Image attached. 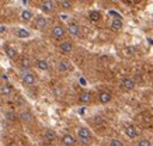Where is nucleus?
I'll list each match as a JSON object with an SVG mask.
<instances>
[{
	"label": "nucleus",
	"mask_w": 153,
	"mask_h": 146,
	"mask_svg": "<svg viewBox=\"0 0 153 146\" xmlns=\"http://www.w3.org/2000/svg\"><path fill=\"white\" fill-rule=\"evenodd\" d=\"M4 52H6V55L10 58V59H16L17 58V51H16V48H13V47H10V45H6L4 47Z\"/></svg>",
	"instance_id": "nucleus-15"
},
{
	"label": "nucleus",
	"mask_w": 153,
	"mask_h": 146,
	"mask_svg": "<svg viewBox=\"0 0 153 146\" xmlns=\"http://www.w3.org/2000/svg\"><path fill=\"white\" fill-rule=\"evenodd\" d=\"M20 118H21L23 122H31V121H33V114L30 113V111H24V113L20 115Z\"/></svg>",
	"instance_id": "nucleus-22"
},
{
	"label": "nucleus",
	"mask_w": 153,
	"mask_h": 146,
	"mask_svg": "<svg viewBox=\"0 0 153 146\" xmlns=\"http://www.w3.org/2000/svg\"><path fill=\"white\" fill-rule=\"evenodd\" d=\"M6 117H7V119H10V121H14L16 119V114L14 113H11V111H9V113H6Z\"/></svg>",
	"instance_id": "nucleus-27"
},
{
	"label": "nucleus",
	"mask_w": 153,
	"mask_h": 146,
	"mask_svg": "<svg viewBox=\"0 0 153 146\" xmlns=\"http://www.w3.org/2000/svg\"><path fill=\"white\" fill-rule=\"evenodd\" d=\"M34 17L33 11H30V10H24L23 13H21V20L23 21H25V23H28V21H31Z\"/></svg>",
	"instance_id": "nucleus-20"
},
{
	"label": "nucleus",
	"mask_w": 153,
	"mask_h": 146,
	"mask_svg": "<svg viewBox=\"0 0 153 146\" xmlns=\"http://www.w3.org/2000/svg\"><path fill=\"white\" fill-rule=\"evenodd\" d=\"M51 34H52V37L55 38V39H62V38L65 37V34H66V28L63 27V25L58 24V25H55V27L52 28Z\"/></svg>",
	"instance_id": "nucleus-2"
},
{
	"label": "nucleus",
	"mask_w": 153,
	"mask_h": 146,
	"mask_svg": "<svg viewBox=\"0 0 153 146\" xmlns=\"http://www.w3.org/2000/svg\"><path fill=\"white\" fill-rule=\"evenodd\" d=\"M125 133H126V136H129V138H136L138 136V129L134 127V125H125Z\"/></svg>",
	"instance_id": "nucleus-12"
},
{
	"label": "nucleus",
	"mask_w": 153,
	"mask_h": 146,
	"mask_svg": "<svg viewBox=\"0 0 153 146\" xmlns=\"http://www.w3.org/2000/svg\"><path fill=\"white\" fill-rule=\"evenodd\" d=\"M60 146H65V145H60Z\"/></svg>",
	"instance_id": "nucleus-33"
},
{
	"label": "nucleus",
	"mask_w": 153,
	"mask_h": 146,
	"mask_svg": "<svg viewBox=\"0 0 153 146\" xmlns=\"http://www.w3.org/2000/svg\"><path fill=\"white\" fill-rule=\"evenodd\" d=\"M20 67H21V70L23 72H28V69H30V67H31V66H33V63H31V61H30V59H28V58H21V59H20Z\"/></svg>",
	"instance_id": "nucleus-11"
},
{
	"label": "nucleus",
	"mask_w": 153,
	"mask_h": 146,
	"mask_svg": "<svg viewBox=\"0 0 153 146\" xmlns=\"http://www.w3.org/2000/svg\"><path fill=\"white\" fill-rule=\"evenodd\" d=\"M121 86L125 91H132L135 89V80L131 79V77H124L122 82H121Z\"/></svg>",
	"instance_id": "nucleus-4"
},
{
	"label": "nucleus",
	"mask_w": 153,
	"mask_h": 146,
	"mask_svg": "<svg viewBox=\"0 0 153 146\" xmlns=\"http://www.w3.org/2000/svg\"><path fill=\"white\" fill-rule=\"evenodd\" d=\"M1 79H3V80H7L9 77H7V75H1Z\"/></svg>",
	"instance_id": "nucleus-30"
},
{
	"label": "nucleus",
	"mask_w": 153,
	"mask_h": 146,
	"mask_svg": "<svg viewBox=\"0 0 153 146\" xmlns=\"http://www.w3.org/2000/svg\"><path fill=\"white\" fill-rule=\"evenodd\" d=\"M138 146H152V143H150V141H148V139L142 138V139H139V141H138Z\"/></svg>",
	"instance_id": "nucleus-26"
},
{
	"label": "nucleus",
	"mask_w": 153,
	"mask_h": 146,
	"mask_svg": "<svg viewBox=\"0 0 153 146\" xmlns=\"http://www.w3.org/2000/svg\"><path fill=\"white\" fill-rule=\"evenodd\" d=\"M47 24H48L47 17H44V16H37V17H35V28L44 30L47 27Z\"/></svg>",
	"instance_id": "nucleus-9"
},
{
	"label": "nucleus",
	"mask_w": 153,
	"mask_h": 146,
	"mask_svg": "<svg viewBox=\"0 0 153 146\" xmlns=\"http://www.w3.org/2000/svg\"><path fill=\"white\" fill-rule=\"evenodd\" d=\"M110 27H111L114 31H120V30H122V27H124V24H122V21L118 19H114L111 21V24H110Z\"/></svg>",
	"instance_id": "nucleus-18"
},
{
	"label": "nucleus",
	"mask_w": 153,
	"mask_h": 146,
	"mask_svg": "<svg viewBox=\"0 0 153 146\" xmlns=\"http://www.w3.org/2000/svg\"><path fill=\"white\" fill-rule=\"evenodd\" d=\"M88 19H90V21H98V20L101 19V13L100 11H97V10H93V11H90V14H88Z\"/></svg>",
	"instance_id": "nucleus-21"
},
{
	"label": "nucleus",
	"mask_w": 153,
	"mask_h": 146,
	"mask_svg": "<svg viewBox=\"0 0 153 146\" xmlns=\"http://www.w3.org/2000/svg\"><path fill=\"white\" fill-rule=\"evenodd\" d=\"M6 146H17V143H14V142H10V143H7Z\"/></svg>",
	"instance_id": "nucleus-29"
},
{
	"label": "nucleus",
	"mask_w": 153,
	"mask_h": 146,
	"mask_svg": "<svg viewBox=\"0 0 153 146\" xmlns=\"http://www.w3.org/2000/svg\"><path fill=\"white\" fill-rule=\"evenodd\" d=\"M41 9L42 11H45V13H52L53 10H55V1H51V0H44L41 1Z\"/></svg>",
	"instance_id": "nucleus-6"
},
{
	"label": "nucleus",
	"mask_w": 153,
	"mask_h": 146,
	"mask_svg": "<svg viewBox=\"0 0 153 146\" xmlns=\"http://www.w3.org/2000/svg\"><path fill=\"white\" fill-rule=\"evenodd\" d=\"M59 6L63 10H69V9H72L73 3H72V1H68V0H62V1H59Z\"/></svg>",
	"instance_id": "nucleus-24"
},
{
	"label": "nucleus",
	"mask_w": 153,
	"mask_h": 146,
	"mask_svg": "<svg viewBox=\"0 0 153 146\" xmlns=\"http://www.w3.org/2000/svg\"><path fill=\"white\" fill-rule=\"evenodd\" d=\"M68 31H69L70 35H74V37H76V35H79V33H80V27L76 23L70 21V23L68 24Z\"/></svg>",
	"instance_id": "nucleus-10"
},
{
	"label": "nucleus",
	"mask_w": 153,
	"mask_h": 146,
	"mask_svg": "<svg viewBox=\"0 0 153 146\" xmlns=\"http://www.w3.org/2000/svg\"><path fill=\"white\" fill-rule=\"evenodd\" d=\"M0 91H1V94H3V96L13 94V86L10 84V83H3V84H1V89H0Z\"/></svg>",
	"instance_id": "nucleus-16"
},
{
	"label": "nucleus",
	"mask_w": 153,
	"mask_h": 146,
	"mask_svg": "<svg viewBox=\"0 0 153 146\" xmlns=\"http://www.w3.org/2000/svg\"><path fill=\"white\" fill-rule=\"evenodd\" d=\"M16 35H17L19 38H28V37H30V33H28L25 28H17Z\"/></svg>",
	"instance_id": "nucleus-23"
},
{
	"label": "nucleus",
	"mask_w": 153,
	"mask_h": 146,
	"mask_svg": "<svg viewBox=\"0 0 153 146\" xmlns=\"http://www.w3.org/2000/svg\"><path fill=\"white\" fill-rule=\"evenodd\" d=\"M77 136H79V141L82 142V143H84V145H87L88 142L91 141V132L88 131L87 128H79L77 129Z\"/></svg>",
	"instance_id": "nucleus-1"
},
{
	"label": "nucleus",
	"mask_w": 153,
	"mask_h": 146,
	"mask_svg": "<svg viewBox=\"0 0 153 146\" xmlns=\"http://www.w3.org/2000/svg\"><path fill=\"white\" fill-rule=\"evenodd\" d=\"M79 101H80L82 104L90 103V101H91V94H90V93H87V91H83V93H80Z\"/></svg>",
	"instance_id": "nucleus-17"
},
{
	"label": "nucleus",
	"mask_w": 153,
	"mask_h": 146,
	"mask_svg": "<svg viewBox=\"0 0 153 146\" xmlns=\"http://www.w3.org/2000/svg\"><path fill=\"white\" fill-rule=\"evenodd\" d=\"M111 93H108V91H101L100 94H98V100H100V103L102 104H107L111 101Z\"/></svg>",
	"instance_id": "nucleus-14"
},
{
	"label": "nucleus",
	"mask_w": 153,
	"mask_h": 146,
	"mask_svg": "<svg viewBox=\"0 0 153 146\" xmlns=\"http://www.w3.org/2000/svg\"><path fill=\"white\" fill-rule=\"evenodd\" d=\"M70 62L68 61V59H62V61L58 62V65H56V69H58V72L59 73H65V72L70 70Z\"/></svg>",
	"instance_id": "nucleus-5"
},
{
	"label": "nucleus",
	"mask_w": 153,
	"mask_h": 146,
	"mask_svg": "<svg viewBox=\"0 0 153 146\" xmlns=\"http://www.w3.org/2000/svg\"><path fill=\"white\" fill-rule=\"evenodd\" d=\"M42 146H52V145H51V143H44Z\"/></svg>",
	"instance_id": "nucleus-32"
},
{
	"label": "nucleus",
	"mask_w": 153,
	"mask_h": 146,
	"mask_svg": "<svg viewBox=\"0 0 153 146\" xmlns=\"http://www.w3.org/2000/svg\"><path fill=\"white\" fill-rule=\"evenodd\" d=\"M59 51L62 52V53H70V52L73 51V44L70 42V41H63V42H60Z\"/></svg>",
	"instance_id": "nucleus-8"
},
{
	"label": "nucleus",
	"mask_w": 153,
	"mask_h": 146,
	"mask_svg": "<svg viewBox=\"0 0 153 146\" xmlns=\"http://www.w3.org/2000/svg\"><path fill=\"white\" fill-rule=\"evenodd\" d=\"M37 67L39 70H48L49 69V62L45 59H38L37 61Z\"/></svg>",
	"instance_id": "nucleus-19"
},
{
	"label": "nucleus",
	"mask_w": 153,
	"mask_h": 146,
	"mask_svg": "<svg viewBox=\"0 0 153 146\" xmlns=\"http://www.w3.org/2000/svg\"><path fill=\"white\" fill-rule=\"evenodd\" d=\"M110 146H124V143H122V141H120V139L114 138V139H111V141H110Z\"/></svg>",
	"instance_id": "nucleus-25"
},
{
	"label": "nucleus",
	"mask_w": 153,
	"mask_h": 146,
	"mask_svg": "<svg viewBox=\"0 0 153 146\" xmlns=\"http://www.w3.org/2000/svg\"><path fill=\"white\" fill-rule=\"evenodd\" d=\"M76 138L73 135H70V133H65L63 136H62V145L65 146H74L76 145Z\"/></svg>",
	"instance_id": "nucleus-7"
},
{
	"label": "nucleus",
	"mask_w": 153,
	"mask_h": 146,
	"mask_svg": "<svg viewBox=\"0 0 153 146\" xmlns=\"http://www.w3.org/2000/svg\"><path fill=\"white\" fill-rule=\"evenodd\" d=\"M21 77H23V83L25 86H34L35 84V76L31 73V72H23L21 73Z\"/></svg>",
	"instance_id": "nucleus-3"
},
{
	"label": "nucleus",
	"mask_w": 153,
	"mask_h": 146,
	"mask_svg": "<svg viewBox=\"0 0 153 146\" xmlns=\"http://www.w3.org/2000/svg\"><path fill=\"white\" fill-rule=\"evenodd\" d=\"M80 83H82V84H86V80H84V79H80Z\"/></svg>",
	"instance_id": "nucleus-31"
},
{
	"label": "nucleus",
	"mask_w": 153,
	"mask_h": 146,
	"mask_svg": "<svg viewBox=\"0 0 153 146\" xmlns=\"http://www.w3.org/2000/svg\"><path fill=\"white\" fill-rule=\"evenodd\" d=\"M6 31H7V27H6V25H1V27H0V34L6 33Z\"/></svg>",
	"instance_id": "nucleus-28"
},
{
	"label": "nucleus",
	"mask_w": 153,
	"mask_h": 146,
	"mask_svg": "<svg viewBox=\"0 0 153 146\" xmlns=\"http://www.w3.org/2000/svg\"><path fill=\"white\" fill-rule=\"evenodd\" d=\"M44 136H45V139H47V141L51 143V142L56 141L58 135H56V132L53 131V129H47V131L44 132Z\"/></svg>",
	"instance_id": "nucleus-13"
}]
</instances>
